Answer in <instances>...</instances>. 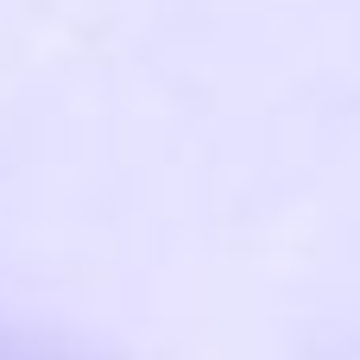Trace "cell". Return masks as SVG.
<instances>
[]
</instances>
